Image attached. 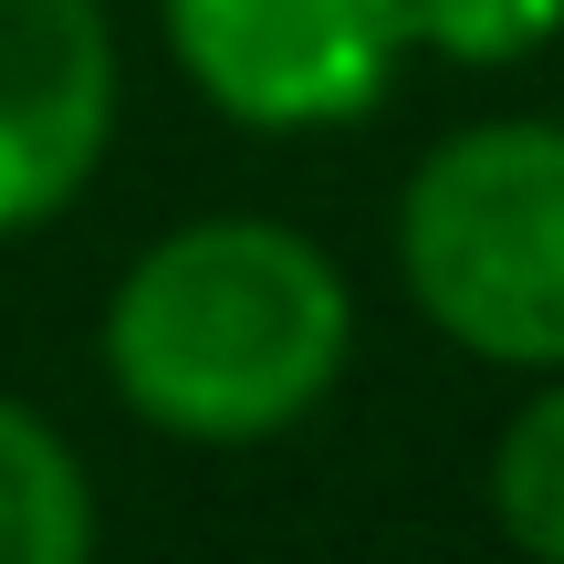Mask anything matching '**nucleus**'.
<instances>
[{
  "instance_id": "obj_4",
  "label": "nucleus",
  "mask_w": 564,
  "mask_h": 564,
  "mask_svg": "<svg viewBox=\"0 0 564 564\" xmlns=\"http://www.w3.org/2000/svg\"><path fill=\"white\" fill-rule=\"evenodd\" d=\"M116 137V32L95 0H0V241L74 209Z\"/></svg>"
},
{
  "instance_id": "obj_2",
  "label": "nucleus",
  "mask_w": 564,
  "mask_h": 564,
  "mask_svg": "<svg viewBox=\"0 0 564 564\" xmlns=\"http://www.w3.org/2000/svg\"><path fill=\"white\" fill-rule=\"evenodd\" d=\"M419 314L491 366H564V126H470L408 178Z\"/></svg>"
},
{
  "instance_id": "obj_1",
  "label": "nucleus",
  "mask_w": 564,
  "mask_h": 564,
  "mask_svg": "<svg viewBox=\"0 0 564 564\" xmlns=\"http://www.w3.org/2000/svg\"><path fill=\"white\" fill-rule=\"evenodd\" d=\"M345 366V282L303 230L199 220L137 251L105 303V377L167 440H272Z\"/></svg>"
},
{
  "instance_id": "obj_6",
  "label": "nucleus",
  "mask_w": 564,
  "mask_h": 564,
  "mask_svg": "<svg viewBox=\"0 0 564 564\" xmlns=\"http://www.w3.org/2000/svg\"><path fill=\"white\" fill-rule=\"evenodd\" d=\"M491 512H502V533H512L523 554L564 564V387H544V398L502 429V460H491Z\"/></svg>"
},
{
  "instance_id": "obj_3",
  "label": "nucleus",
  "mask_w": 564,
  "mask_h": 564,
  "mask_svg": "<svg viewBox=\"0 0 564 564\" xmlns=\"http://www.w3.org/2000/svg\"><path fill=\"white\" fill-rule=\"evenodd\" d=\"M188 84L241 126H335L387 95L408 0H167Z\"/></svg>"
},
{
  "instance_id": "obj_7",
  "label": "nucleus",
  "mask_w": 564,
  "mask_h": 564,
  "mask_svg": "<svg viewBox=\"0 0 564 564\" xmlns=\"http://www.w3.org/2000/svg\"><path fill=\"white\" fill-rule=\"evenodd\" d=\"M564 21V0H408V42L449 63H512Z\"/></svg>"
},
{
  "instance_id": "obj_5",
  "label": "nucleus",
  "mask_w": 564,
  "mask_h": 564,
  "mask_svg": "<svg viewBox=\"0 0 564 564\" xmlns=\"http://www.w3.org/2000/svg\"><path fill=\"white\" fill-rule=\"evenodd\" d=\"M0 564H95L84 460L21 398H0Z\"/></svg>"
}]
</instances>
